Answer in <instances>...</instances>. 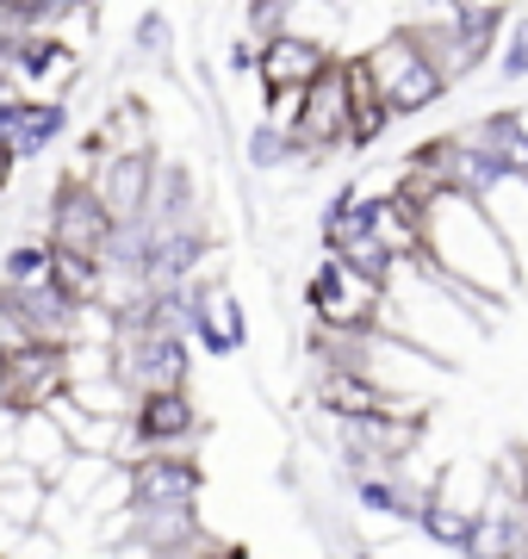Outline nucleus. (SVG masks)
<instances>
[{"label": "nucleus", "instance_id": "1", "mask_svg": "<svg viewBox=\"0 0 528 559\" xmlns=\"http://www.w3.org/2000/svg\"><path fill=\"white\" fill-rule=\"evenodd\" d=\"M38 237L50 242V249H62V255H82L100 267L106 242H112V218L100 212V200H94V187H87L75 168H62L57 187L44 193V224Z\"/></svg>", "mask_w": 528, "mask_h": 559}, {"label": "nucleus", "instance_id": "2", "mask_svg": "<svg viewBox=\"0 0 528 559\" xmlns=\"http://www.w3.org/2000/svg\"><path fill=\"white\" fill-rule=\"evenodd\" d=\"M361 62H367V75H373V87H380V100H386L392 119H410V112H423V106H435L447 94V81L429 69V57L417 50V38H410L405 25L386 32Z\"/></svg>", "mask_w": 528, "mask_h": 559}, {"label": "nucleus", "instance_id": "3", "mask_svg": "<svg viewBox=\"0 0 528 559\" xmlns=\"http://www.w3.org/2000/svg\"><path fill=\"white\" fill-rule=\"evenodd\" d=\"M386 299V280L361 274V267H348V261L324 255L317 261V274L305 286V305L317 311L324 330H373V311Z\"/></svg>", "mask_w": 528, "mask_h": 559}, {"label": "nucleus", "instance_id": "4", "mask_svg": "<svg viewBox=\"0 0 528 559\" xmlns=\"http://www.w3.org/2000/svg\"><path fill=\"white\" fill-rule=\"evenodd\" d=\"M131 510H200L205 473L193 454H143L124 466Z\"/></svg>", "mask_w": 528, "mask_h": 559}, {"label": "nucleus", "instance_id": "5", "mask_svg": "<svg viewBox=\"0 0 528 559\" xmlns=\"http://www.w3.org/2000/svg\"><path fill=\"white\" fill-rule=\"evenodd\" d=\"M62 131H69V106L57 100H25V94H13V100H0V156L13 162V168H32L38 156H50L62 143Z\"/></svg>", "mask_w": 528, "mask_h": 559}, {"label": "nucleus", "instance_id": "6", "mask_svg": "<svg viewBox=\"0 0 528 559\" xmlns=\"http://www.w3.org/2000/svg\"><path fill=\"white\" fill-rule=\"evenodd\" d=\"M69 392V373H62V348H25V355L0 360V399H7V411L13 417H25V411H44L50 399H62Z\"/></svg>", "mask_w": 528, "mask_h": 559}, {"label": "nucleus", "instance_id": "7", "mask_svg": "<svg viewBox=\"0 0 528 559\" xmlns=\"http://www.w3.org/2000/svg\"><path fill=\"white\" fill-rule=\"evenodd\" d=\"M149 175H156V156H100L87 162L82 180L94 187V200L112 224L143 218V200H149Z\"/></svg>", "mask_w": 528, "mask_h": 559}, {"label": "nucleus", "instance_id": "8", "mask_svg": "<svg viewBox=\"0 0 528 559\" xmlns=\"http://www.w3.org/2000/svg\"><path fill=\"white\" fill-rule=\"evenodd\" d=\"M187 342H200L205 355H237L249 342V318H243V305H237V293H230L224 280L193 286V330H187Z\"/></svg>", "mask_w": 528, "mask_h": 559}, {"label": "nucleus", "instance_id": "9", "mask_svg": "<svg viewBox=\"0 0 528 559\" xmlns=\"http://www.w3.org/2000/svg\"><path fill=\"white\" fill-rule=\"evenodd\" d=\"M329 62V50H317V44H305V38H267L262 50H255V81H262L267 94L274 87H311L317 81V69Z\"/></svg>", "mask_w": 528, "mask_h": 559}, {"label": "nucleus", "instance_id": "10", "mask_svg": "<svg viewBox=\"0 0 528 559\" xmlns=\"http://www.w3.org/2000/svg\"><path fill=\"white\" fill-rule=\"evenodd\" d=\"M69 454H75V448H69V436L50 423V411H25V417L13 423V460H20L25 473H38L44 485L69 466Z\"/></svg>", "mask_w": 528, "mask_h": 559}, {"label": "nucleus", "instance_id": "11", "mask_svg": "<svg viewBox=\"0 0 528 559\" xmlns=\"http://www.w3.org/2000/svg\"><path fill=\"white\" fill-rule=\"evenodd\" d=\"M44 498H50V485H44L38 473H25L20 460L0 466V516L13 522V528H38Z\"/></svg>", "mask_w": 528, "mask_h": 559}, {"label": "nucleus", "instance_id": "12", "mask_svg": "<svg viewBox=\"0 0 528 559\" xmlns=\"http://www.w3.org/2000/svg\"><path fill=\"white\" fill-rule=\"evenodd\" d=\"M50 280V242L32 237H7L0 242V293H20V286H44Z\"/></svg>", "mask_w": 528, "mask_h": 559}, {"label": "nucleus", "instance_id": "13", "mask_svg": "<svg viewBox=\"0 0 528 559\" xmlns=\"http://www.w3.org/2000/svg\"><path fill=\"white\" fill-rule=\"evenodd\" d=\"M106 473H112V460H106V454H69V466H62L57 479H50V498L69 503V510L82 516V503L94 498V491H100Z\"/></svg>", "mask_w": 528, "mask_h": 559}, {"label": "nucleus", "instance_id": "14", "mask_svg": "<svg viewBox=\"0 0 528 559\" xmlns=\"http://www.w3.org/2000/svg\"><path fill=\"white\" fill-rule=\"evenodd\" d=\"M62 399L75 404V411H87V417H106V423H124L131 417V392H124L112 373L106 380H82V385H69Z\"/></svg>", "mask_w": 528, "mask_h": 559}, {"label": "nucleus", "instance_id": "15", "mask_svg": "<svg viewBox=\"0 0 528 559\" xmlns=\"http://www.w3.org/2000/svg\"><path fill=\"white\" fill-rule=\"evenodd\" d=\"M417 522H423L429 540H442V547H460V540H467V516H460V510H447V503H435V498L417 510Z\"/></svg>", "mask_w": 528, "mask_h": 559}, {"label": "nucleus", "instance_id": "16", "mask_svg": "<svg viewBox=\"0 0 528 559\" xmlns=\"http://www.w3.org/2000/svg\"><path fill=\"white\" fill-rule=\"evenodd\" d=\"M131 44H137V57L168 62V44H175V32H168V20H163V13H143V20H137V32H131Z\"/></svg>", "mask_w": 528, "mask_h": 559}, {"label": "nucleus", "instance_id": "17", "mask_svg": "<svg viewBox=\"0 0 528 559\" xmlns=\"http://www.w3.org/2000/svg\"><path fill=\"white\" fill-rule=\"evenodd\" d=\"M497 62H504V75H509V81L528 75V13L516 20V32H509V44L497 50Z\"/></svg>", "mask_w": 528, "mask_h": 559}, {"label": "nucleus", "instance_id": "18", "mask_svg": "<svg viewBox=\"0 0 528 559\" xmlns=\"http://www.w3.org/2000/svg\"><path fill=\"white\" fill-rule=\"evenodd\" d=\"M25 348H32V336H25V323L13 318V311H7V305H0V360L25 355Z\"/></svg>", "mask_w": 528, "mask_h": 559}, {"label": "nucleus", "instance_id": "19", "mask_svg": "<svg viewBox=\"0 0 528 559\" xmlns=\"http://www.w3.org/2000/svg\"><path fill=\"white\" fill-rule=\"evenodd\" d=\"M25 535V528H13V522H7V516H0V559H7V554H13V540H20Z\"/></svg>", "mask_w": 528, "mask_h": 559}, {"label": "nucleus", "instance_id": "20", "mask_svg": "<svg viewBox=\"0 0 528 559\" xmlns=\"http://www.w3.org/2000/svg\"><path fill=\"white\" fill-rule=\"evenodd\" d=\"M193 559H249V554H237V547H218V540H212V547H205V554H193Z\"/></svg>", "mask_w": 528, "mask_h": 559}, {"label": "nucleus", "instance_id": "21", "mask_svg": "<svg viewBox=\"0 0 528 559\" xmlns=\"http://www.w3.org/2000/svg\"><path fill=\"white\" fill-rule=\"evenodd\" d=\"M0 7H13V13H25V20H32V13H38L44 0H0Z\"/></svg>", "mask_w": 528, "mask_h": 559}, {"label": "nucleus", "instance_id": "22", "mask_svg": "<svg viewBox=\"0 0 528 559\" xmlns=\"http://www.w3.org/2000/svg\"><path fill=\"white\" fill-rule=\"evenodd\" d=\"M7 187H13V162L0 156V193H7Z\"/></svg>", "mask_w": 528, "mask_h": 559}, {"label": "nucleus", "instance_id": "23", "mask_svg": "<svg viewBox=\"0 0 528 559\" xmlns=\"http://www.w3.org/2000/svg\"><path fill=\"white\" fill-rule=\"evenodd\" d=\"M329 7H336V13H355V7H361V0H329Z\"/></svg>", "mask_w": 528, "mask_h": 559}]
</instances>
